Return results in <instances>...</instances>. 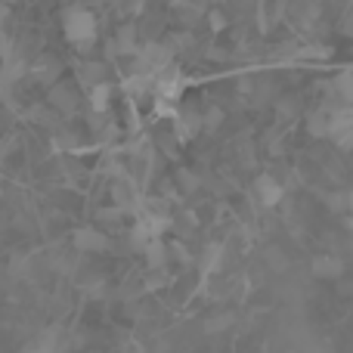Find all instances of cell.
<instances>
[{
	"mask_svg": "<svg viewBox=\"0 0 353 353\" xmlns=\"http://www.w3.org/2000/svg\"><path fill=\"white\" fill-rule=\"evenodd\" d=\"M56 72H59V68H56V59H41V62H37V65H34V74H37V78H41V81H43V78L50 81Z\"/></svg>",
	"mask_w": 353,
	"mask_h": 353,
	"instance_id": "obj_15",
	"label": "cell"
},
{
	"mask_svg": "<svg viewBox=\"0 0 353 353\" xmlns=\"http://www.w3.org/2000/svg\"><path fill=\"white\" fill-rule=\"evenodd\" d=\"M344 34H350V37H353V10L347 12V19H344Z\"/></svg>",
	"mask_w": 353,
	"mask_h": 353,
	"instance_id": "obj_22",
	"label": "cell"
},
{
	"mask_svg": "<svg viewBox=\"0 0 353 353\" xmlns=\"http://www.w3.org/2000/svg\"><path fill=\"white\" fill-rule=\"evenodd\" d=\"M201 128H205V118H201L199 112H183V115L176 118V137H180V140L195 137Z\"/></svg>",
	"mask_w": 353,
	"mask_h": 353,
	"instance_id": "obj_5",
	"label": "cell"
},
{
	"mask_svg": "<svg viewBox=\"0 0 353 353\" xmlns=\"http://www.w3.org/2000/svg\"><path fill=\"white\" fill-rule=\"evenodd\" d=\"M301 59H329L332 56V47H323V43H307V47L298 50Z\"/></svg>",
	"mask_w": 353,
	"mask_h": 353,
	"instance_id": "obj_12",
	"label": "cell"
},
{
	"mask_svg": "<svg viewBox=\"0 0 353 353\" xmlns=\"http://www.w3.org/2000/svg\"><path fill=\"white\" fill-rule=\"evenodd\" d=\"M220 261H223V245H211V248L205 251V261H201V267H205V273H214V270L220 267Z\"/></svg>",
	"mask_w": 353,
	"mask_h": 353,
	"instance_id": "obj_13",
	"label": "cell"
},
{
	"mask_svg": "<svg viewBox=\"0 0 353 353\" xmlns=\"http://www.w3.org/2000/svg\"><path fill=\"white\" fill-rule=\"evenodd\" d=\"M307 130L313 137H332V109H319L307 118Z\"/></svg>",
	"mask_w": 353,
	"mask_h": 353,
	"instance_id": "obj_7",
	"label": "cell"
},
{
	"mask_svg": "<svg viewBox=\"0 0 353 353\" xmlns=\"http://www.w3.org/2000/svg\"><path fill=\"white\" fill-rule=\"evenodd\" d=\"M65 37L72 43H78L81 50L90 47V41L97 37V19H93V12L84 10V6L65 10Z\"/></svg>",
	"mask_w": 353,
	"mask_h": 353,
	"instance_id": "obj_1",
	"label": "cell"
},
{
	"mask_svg": "<svg viewBox=\"0 0 353 353\" xmlns=\"http://www.w3.org/2000/svg\"><path fill=\"white\" fill-rule=\"evenodd\" d=\"M115 50L118 53H143L140 47H137V28L134 25H124V28H118V34H115Z\"/></svg>",
	"mask_w": 353,
	"mask_h": 353,
	"instance_id": "obj_8",
	"label": "cell"
},
{
	"mask_svg": "<svg viewBox=\"0 0 353 353\" xmlns=\"http://www.w3.org/2000/svg\"><path fill=\"white\" fill-rule=\"evenodd\" d=\"M223 25H226V19L220 16V12H214V16H211V28H214V31H220Z\"/></svg>",
	"mask_w": 353,
	"mask_h": 353,
	"instance_id": "obj_21",
	"label": "cell"
},
{
	"mask_svg": "<svg viewBox=\"0 0 353 353\" xmlns=\"http://www.w3.org/2000/svg\"><path fill=\"white\" fill-rule=\"evenodd\" d=\"M329 208H335V211H344V208H350V195L347 192H332L329 195Z\"/></svg>",
	"mask_w": 353,
	"mask_h": 353,
	"instance_id": "obj_16",
	"label": "cell"
},
{
	"mask_svg": "<svg viewBox=\"0 0 353 353\" xmlns=\"http://www.w3.org/2000/svg\"><path fill=\"white\" fill-rule=\"evenodd\" d=\"M0 3H6V6H10V3H16V0H0Z\"/></svg>",
	"mask_w": 353,
	"mask_h": 353,
	"instance_id": "obj_25",
	"label": "cell"
},
{
	"mask_svg": "<svg viewBox=\"0 0 353 353\" xmlns=\"http://www.w3.org/2000/svg\"><path fill=\"white\" fill-rule=\"evenodd\" d=\"M72 242H74V248H78V251H105V248H109L105 232L93 230V226H81V230H74Z\"/></svg>",
	"mask_w": 353,
	"mask_h": 353,
	"instance_id": "obj_2",
	"label": "cell"
},
{
	"mask_svg": "<svg viewBox=\"0 0 353 353\" xmlns=\"http://www.w3.org/2000/svg\"><path fill=\"white\" fill-rule=\"evenodd\" d=\"M99 217L103 220H118L121 217V208H118V211H99Z\"/></svg>",
	"mask_w": 353,
	"mask_h": 353,
	"instance_id": "obj_23",
	"label": "cell"
},
{
	"mask_svg": "<svg viewBox=\"0 0 353 353\" xmlns=\"http://www.w3.org/2000/svg\"><path fill=\"white\" fill-rule=\"evenodd\" d=\"M254 192H257V201H261L263 208H276L282 201V186L273 180V176H257V183H254Z\"/></svg>",
	"mask_w": 353,
	"mask_h": 353,
	"instance_id": "obj_3",
	"label": "cell"
},
{
	"mask_svg": "<svg viewBox=\"0 0 353 353\" xmlns=\"http://www.w3.org/2000/svg\"><path fill=\"white\" fill-rule=\"evenodd\" d=\"M180 183L186 189H195V176H189V174H180Z\"/></svg>",
	"mask_w": 353,
	"mask_h": 353,
	"instance_id": "obj_24",
	"label": "cell"
},
{
	"mask_svg": "<svg viewBox=\"0 0 353 353\" xmlns=\"http://www.w3.org/2000/svg\"><path fill=\"white\" fill-rule=\"evenodd\" d=\"M220 121H223V112H220V109H211L205 115V128H217Z\"/></svg>",
	"mask_w": 353,
	"mask_h": 353,
	"instance_id": "obj_18",
	"label": "cell"
},
{
	"mask_svg": "<svg viewBox=\"0 0 353 353\" xmlns=\"http://www.w3.org/2000/svg\"><path fill=\"white\" fill-rule=\"evenodd\" d=\"M12 53V47H10V41H6L3 34H0V59H6V56Z\"/></svg>",
	"mask_w": 353,
	"mask_h": 353,
	"instance_id": "obj_20",
	"label": "cell"
},
{
	"mask_svg": "<svg viewBox=\"0 0 353 353\" xmlns=\"http://www.w3.org/2000/svg\"><path fill=\"white\" fill-rule=\"evenodd\" d=\"M143 254H146L149 267H161V263H165V257H168V248H165V242L159 239V242H152L146 251H143Z\"/></svg>",
	"mask_w": 353,
	"mask_h": 353,
	"instance_id": "obj_11",
	"label": "cell"
},
{
	"mask_svg": "<svg viewBox=\"0 0 353 353\" xmlns=\"http://www.w3.org/2000/svg\"><path fill=\"white\" fill-rule=\"evenodd\" d=\"M332 140H335V146H338V149H344V152H350V149H353V130H344V134L332 137Z\"/></svg>",
	"mask_w": 353,
	"mask_h": 353,
	"instance_id": "obj_17",
	"label": "cell"
},
{
	"mask_svg": "<svg viewBox=\"0 0 353 353\" xmlns=\"http://www.w3.org/2000/svg\"><path fill=\"white\" fill-rule=\"evenodd\" d=\"M109 99H112V87H109V84L90 87V105H93V112H105Z\"/></svg>",
	"mask_w": 353,
	"mask_h": 353,
	"instance_id": "obj_10",
	"label": "cell"
},
{
	"mask_svg": "<svg viewBox=\"0 0 353 353\" xmlns=\"http://www.w3.org/2000/svg\"><path fill=\"white\" fill-rule=\"evenodd\" d=\"M230 325V316H220V319H211L208 323V332H220V329H226Z\"/></svg>",
	"mask_w": 353,
	"mask_h": 353,
	"instance_id": "obj_19",
	"label": "cell"
},
{
	"mask_svg": "<svg viewBox=\"0 0 353 353\" xmlns=\"http://www.w3.org/2000/svg\"><path fill=\"white\" fill-rule=\"evenodd\" d=\"M313 276L316 279H341L344 276V261L335 254H323L313 261Z\"/></svg>",
	"mask_w": 353,
	"mask_h": 353,
	"instance_id": "obj_4",
	"label": "cell"
},
{
	"mask_svg": "<svg viewBox=\"0 0 353 353\" xmlns=\"http://www.w3.org/2000/svg\"><path fill=\"white\" fill-rule=\"evenodd\" d=\"M332 93L341 99V105H353V68L341 72L335 81H332Z\"/></svg>",
	"mask_w": 353,
	"mask_h": 353,
	"instance_id": "obj_6",
	"label": "cell"
},
{
	"mask_svg": "<svg viewBox=\"0 0 353 353\" xmlns=\"http://www.w3.org/2000/svg\"><path fill=\"white\" fill-rule=\"evenodd\" d=\"M50 103H53V105H59L62 112H68V109H72V105H74V97L65 90V87H53V93H50Z\"/></svg>",
	"mask_w": 353,
	"mask_h": 353,
	"instance_id": "obj_14",
	"label": "cell"
},
{
	"mask_svg": "<svg viewBox=\"0 0 353 353\" xmlns=\"http://www.w3.org/2000/svg\"><path fill=\"white\" fill-rule=\"evenodd\" d=\"M103 74H105V65H103V62H84V65H81V78H84L90 87L105 84Z\"/></svg>",
	"mask_w": 353,
	"mask_h": 353,
	"instance_id": "obj_9",
	"label": "cell"
}]
</instances>
